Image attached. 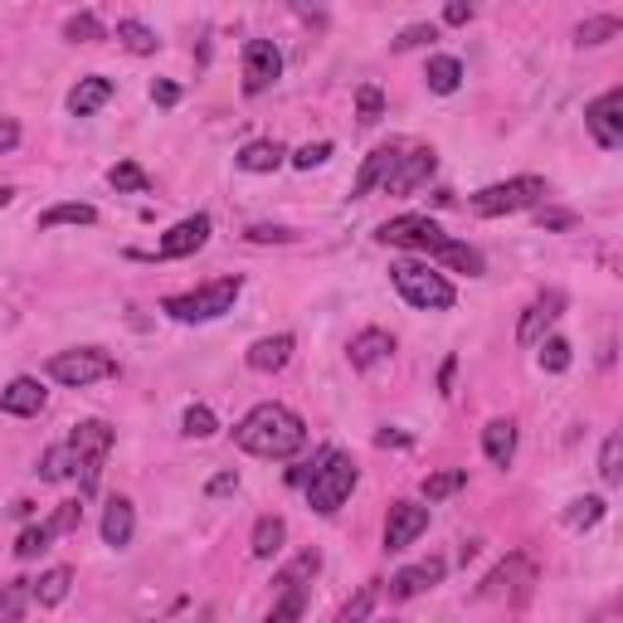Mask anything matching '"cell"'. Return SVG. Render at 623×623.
Returning <instances> with one entry per match:
<instances>
[{"instance_id":"cell-24","label":"cell","mask_w":623,"mask_h":623,"mask_svg":"<svg viewBox=\"0 0 623 623\" xmlns=\"http://www.w3.org/2000/svg\"><path fill=\"white\" fill-rule=\"evenodd\" d=\"M113 97V79H103V73H93V79H79V89L69 93V113L73 117H93L97 107Z\"/></svg>"},{"instance_id":"cell-32","label":"cell","mask_w":623,"mask_h":623,"mask_svg":"<svg viewBox=\"0 0 623 623\" xmlns=\"http://www.w3.org/2000/svg\"><path fill=\"white\" fill-rule=\"evenodd\" d=\"M107 186L122 190V195H146L152 190V176H146L137 162H117L113 170H107Z\"/></svg>"},{"instance_id":"cell-26","label":"cell","mask_w":623,"mask_h":623,"mask_svg":"<svg viewBox=\"0 0 623 623\" xmlns=\"http://www.w3.org/2000/svg\"><path fill=\"white\" fill-rule=\"evenodd\" d=\"M69 590H73V570L69 565H54V570H44V575L34 580V604L54 609V604L69 600Z\"/></svg>"},{"instance_id":"cell-5","label":"cell","mask_w":623,"mask_h":623,"mask_svg":"<svg viewBox=\"0 0 623 623\" xmlns=\"http://www.w3.org/2000/svg\"><path fill=\"white\" fill-rule=\"evenodd\" d=\"M69 454H73V478H79V492L89 497L97 487V473H103L107 454H113V429L103 419H83L73 424V434L64 438Z\"/></svg>"},{"instance_id":"cell-53","label":"cell","mask_w":623,"mask_h":623,"mask_svg":"<svg viewBox=\"0 0 623 623\" xmlns=\"http://www.w3.org/2000/svg\"><path fill=\"white\" fill-rule=\"evenodd\" d=\"M239 487V473H219V478H210V487H205V492L210 497H225V492H235Z\"/></svg>"},{"instance_id":"cell-10","label":"cell","mask_w":623,"mask_h":623,"mask_svg":"<svg viewBox=\"0 0 623 623\" xmlns=\"http://www.w3.org/2000/svg\"><path fill=\"white\" fill-rule=\"evenodd\" d=\"M283 79V54H278L273 40H249L243 44V93L259 97L268 93L273 83Z\"/></svg>"},{"instance_id":"cell-8","label":"cell","mask_w":623,"mask_h":623,"mask_svg":"<svg viewBox=\"0 0 623 623\" xmlns=\"http://www.w3.org/2000/svg\"><path fill=\"white\" fill-rule=\"evenodd\" d=\"M375 239L390 243V249H414V253H438L454 235H444V225L429 215H395L375 229Z\"/></svg>"},{"instance_id":"cell-36","label":"cell","mask_w":623,"mask_h":623,"mask_svg":"<svg viewBox=\"0 0 623 623\" xmlns=\"http://www.w3.org/2000/svg\"><path fill=\"white\" fill-rule=\"evenodd\" d=\"M600 521H604V497H575L565 511V527H575V531H590Z\"/></svg>"},{"instance_id":"cell-34","label":"cell","mask_w":623,"mask_h":623,"mask_svg":"<svg viewBox=\"0 0 623 623\" xmlns=\"http://www.w3.org/2000/svg\"><path fill=\"white\" fill-rule=\"evenodd\" d=\"M59 225H97V210L93 205H54V210L40 215V229H59Z\"/></svg>"},{"instance_id":"cell-57","label":"cell","mask_w":623,"mask_h":623,"mask_svg":"<svg viewBox=\"0 0 623 623\" xmlns=\"http://www.w3.org/2000/svg\"><path fill=\"white\" fill-rule=\"evenodd\" d=\"M10 200H15V190H10V186H0V210H6Z\"/></svg>"},{"instance_id":"cell-20","label":"cell","mask_w":623,"mask_h":623,"mask_svg":"<svg viewBox=\"0 0 623 623\" xmlns=\"http://www.w3.org/2000/svg\"><path fill=\"white\" fill-rule=\"evenodd\" d=\"M132 531H137V507H132V497H107V507H103V546L122 551V546L132 541Z\"/></svg>"},{"instance_id":"cell-22","label":"cell","mask_w":623,"mask_h":623,"mask_svg":"<svg viewBox=\"0 0 623 623\" xmlns=\"http://www.w3.org/2000/svg\"><path fill=\"white\" fill-rule=\"evenodd\" d=\"M482 454H487L492 468H511V458H517V424H511V419H487Z\"/></svg>"},{"instance_id":"cell-7","label":"cell","mask_w":623,"mask_h":623,"mask_svg":"<svg viewBox=\"0 0 623 623\" xmlns=\"http://www.w3.org/2000/svg\"><path fill=\"white\" fill-rule=\"evenodd\" d=\"M107 375H117V361H113V351H103V346H73V351H54V356H49V381H59L69 390L107 381Z\"/></svg>"},{"instance_id":"cell-15","label":"cell","mask_w":623,"mask_h":623,"mask_svg":"<svg viewBox=\"0 0 623 623\" xmlns=\"http://www.w3.org/2000/svg\"><path fill=\"white\" fill-rule=\"evenodd\" d=\"M531 580H536V570H531V560L527 555H507L502 565L492 570L482 584H478V600H497V594H507V590H517V600H527V590H531Z\"/></svg>"},{"instance_id":"cell-49","label":"cell","mask_w":623,"mask_h":623,"mask_svg":"<svg viewBox=\"0 0 623 623\" xmlns=\"http://www.w3.org/2000/svg\"><path fill=\"white\" fill-rule=\"evenodd\" d=\"M249 239H253V243H292L298 235H292V229H278V225H253Z\"/></svg>"},{"instance_id":"cell-17","label":"cell","mask_w":623,"mask_h":623,"mask_svg":"<svg viewBox=\"0 0 623 623\" xmlns=\"http://www.w3.org/2000/svg\"><path fill=\"white\" fill-rule=\"evenodd\" d=\"M346 356H351L356 371H375V365H385L390 356H395V336H390L385 326H365V332L351 336Z\"/></svg>"},{"instance_id":"cell-28","label":"cell","mask_w":623,"mask_h":623,"mask_svg":"<svg viewBox=\"0 0 623 623\" xmlns=\"http://www.w3.org/2000/svg\"><path fill=\"white\" fill-rule=\"evenodd\" d=\"M424 79H429L434 93H458L463 89V64L454 54H434L429 69H424Z\"/></svg>"},{"instance_id":"cell-54","label":"cell","mask_w":623,"mask_h":623,"mask_svg":"<svg viewBox=\"0 0 623 623\" xmlns=\"http://www.w3.org/2000/svg\"><path fill=\"white\" fill-rule=\"evenodd\" d=\"M468 20H473V6H468V0H454V6L444 10V24H468Z\"/></svg>"},{"instance_id":"cell-3","label":"cell","mask_w":623,"mask_h":623,"mask_svg":"<svg viewBox=\"0 0 623 623\" xmlns=\"http://www.w3.org/2000/svg\"><path fill=\"white\" fill-rule=\"evenodd\" d=\"M390 283H395V292L409 302V308H419V312H448L458 302V292H454V283H448L438 268H429V263H414V259H405V263H395L390 268Z\"/></svg>"},{"instance_id":"cell-52","label":"cell","mask_w":623,"mask_h":623,"mask_svg":"<svg viewBox=\"0 0 623 623\" xmlns=\"http://www.w3.org/2000/svg\"><path fill=\"white\" fill-rule=\"evenodd\" d=\"M536 219H541V229H570V225H575V215H570V210H541Z\"/></svg>"},{"instance_id":"cell-38","label":"cell","mask_w":623,"mask_h":623,"mask_svg":"<svg viewBox=\"0 0 623 623\" xmlns=\"http://www.w3.org/2000/svg\"><path fill=\"white\" fill-rule=\"evenodd\" d=\"M302 609H308V590H283L273 600V609L263 614V623H298Z\"/></svg>"},{"instance_id":"cell-55","label":"cell","mask_w":623,"mask_h":623,"mask_svg":"<svg viewBox=\"0 0 623 623\" xmlns=\"http://www.w3.org/2000/svg\"><path fill=\"white\" fill-rule=\"evenodd\" d=\"M454 371H458V356H448L444 371H438V390H444V395H454Z\"/></svg>"},{"instance_id":"cell-30","label":"cell","mask_w":623,"mask_h":623,"mask_svg":"<svg viewBox=\"0 0 623 623\" xmlns=\"http://www.w3.org/2000/svg\"><path fill=\"white\" fill-rule=\"evenodd\" d=\"M316 570H322V555H316V551H302V555L283 570V575H278V594H283V590H308Z\"/></svg>"},{"instance_id":"cell-13","label":"cell","mask_w":623,"mask_h":623,"mask_svg":"<svg viewBox=\"0 0 623 623\" xmlns=\"http://www.w3.org/2000/svg\"><path fill=\"white\" fill-rule=\"evenodd\" d=\"M205 239H210V215H190L156 239V259H190L205 249Z\"/></svg>"},{"instance_id":"cell-31","label":"cell","mask_w":623,"mask_h":623,"mask_svg":"<svg viewBox=\"0 0 623 623\" xmlns=\"http://www.w3.org/2000/svg\"><path fill=\"white\" fill-rule=\"evenodd\" d=\"M64 40H73V44H97V40H107V24L97 20L93 10H79V15L64 20Z\"/></svg>"},{"instance_id":"cell-43","label":"cell","mask_w":623,"mask_h":623,"mask_svg":"<svg viewBox=\"0 0 623 623\" xmlns=\"http://www.w3.org/2000/svg\"><path fill=\"white\" fill-rule=\"evenodd\" d=\"M180 429H186V438H210L219 429V419H215L210 405H190L186 419H180Z\"/></svg>"},{"instance_id":"cell-33","label":"cell","mask_w":623,"mask_h":623,"mask_svg":"<svg viewBox=\"0 0 623 623\" xmlns=\"http://www.w3.org/2000/svg\"><path fill=\"white\" fill-rule=\"evenodd\" d=\"M117 40L127 44L132 54H156V49H162L156 30H152V24H142V20H117Z\"/></svg>"},{"instance_id":"cell-41","label":"cell","mask_w":623,"mask_h":623,"mask_svg":"<svg viewBox=\"0 0 623 623\" xmlns=\"http://www.w3.org/2000/svg\"><path fill=\"white\" fill-rule=\"evenodd\" d=\"M356 117H361V127H375L385 117V93L375 83H361L356 89Z\"/></svg>"},{"instance_id":"cell-6","label":"cell","mask_w":623,"mask_h":623,"mask_svg":"<svg viewBox=\"0 0 623 623\" xmlns=\"http://www.w3.org/2000/svg\"><path fill=\"white\" fill-rule=\"evenodd\" d=\"M541 200H546V180L541 176H511V180H497V186H482L468 205H473V215L497 219V215L536 210Z\"/></svg>"},{"instance_id":"cell-25","label":"cell","mask_w":623,"mask_h":623,"mask_svg":"<svg viewBox=\"0 0 623 623\" xmlns=\"http://www.w3.org/2000/svg\"><path fill=\"white\" fill-rule=\"evenodd\" d=\"M283 536H288L283 517H259V521H253V536H249L253 560H273L278 551H283Z\"/></svg>"},{"instance_id":"cell-11","label":"cell","mask_w":623,"mask_h":623,"mask_svg":"<svg viewBox=\"0 0 623 623\" xmlns=\"http://www.w3.org/2000/svg\"><path fill=\"white\" fill-rule=\"evenodd\" d=\"M565 302H570V298H565L560 288H546L541 298H536L531 308L521 312V326H517V341H521V346H541L546 332H551V326L560 322V312H565Z\"/></svg>"},{"instance_id":"cell-40","label":"cell","mask_w":623,"mask_h":623,"mask_svg":"<svg viewBox=\"0 0 623 623\" xmlns=\"http://www.w3.org/2000/svg\"><path fill=\"white\" fill-rule=\"evenodd\" d=\"M40 478L44 482H69L73 478V454H69V444H54L49 454L40 458Z\"/></svg>"},{"instance_id":"cell-21","label":"cell","mask_w":623,"mask_h":623,"mask_svg":"<svg viewBox=\"0 0 623 623\" xmlns=\"http://www.w3.org/2000/svg\"><path fill=\"white\" fill-rule=\"evenodd\" d=\"M292 346H298V341H292L288 332H278V336H259L249 346V371H259V375H273V371H283V365L292 361Z\"/></svg>"},{"instance_id":"cell-18","label":"cell","mask_w":623,"mask_h":623,"mask_svg":"<svg viewBox=\"0 0 623 623\" xmlns=\"http://www.w3.org/2000/svg\"><path fill=\"white\" fill-rule=\"evenodd\" d=\"M44 399H49V390L34 381V375H15V381L0 390V409L15 414V419H34V414L44 409Z\"/></svg>"},{"instance_id":"cell-47","label":"cell","mask_w":623,"mask_h":623,"mask_svg":"<svg viewBox=\"0 0 623 623\" xmlns=\"http://www.w3.org/2000/svg\"><path fill=\"white\" fill-rule=\"evenodd\" d=\"M326 156H332V142H308V146H298V152H292L288 162L298 166V170H312V166H322Z\"/></svg>"},{"instance_id":"cell-27","label":"cell","mask_w":623,"mask_h":623,"mask_svg":"<svg viewBox=\"0 0 623 623\" xmlns=\"http://www.w3.org/2000/svg\"><path fill=\"white\" fill-rule=\"evenodd\" d=\"M434 259H438V263H448V268H454V273H468V278H482V273H487L482 253L473 249V243H458V239H448L444 249L434 253Z\"/></svg>"},{"instance_id":"cell-44","label":"cell","mask_w":623,"mask_h":623,"mask_svg":"<svg viewBox=\"0 0 623 623\" xmlns=\"http://www.w3.org/2000/svg\"><path fill=\"white\" fill-rule=\"evenodd\" d=\"M541 371H551V375L570 371V341L565 336H546L541 341Z\"/></svg>"},{"instance_id":"cell-23","label":"cell","mask_w":623,"mask_h":623,"mask_svg":"<svg viewBox=\"0 0 623 623\" xmlns=\"http://www.w3.org/2000/svg\"><path fill=\"white\" fill-rule=\"evenodd\" d=\"M288 162V146L283 142H249L243 152L235 156L239 170H249V176H268V170H278Z\"/></svg>"},{"instance_id":"cell-45","label":"cell","mask_w":623,"mask_h":623,"mask_svg":"<svg viewBox=\"0 0 623 623\" xmlns=\"http://www.w3.org/2000/svg\"><path fill=\"white\" fill-rule=\"evenodd\" d=\"M49 541H54V536H49L44 521H40V527H24L20 541H15V555H20V560H34L40 551H49Z\"/></svg>"},{"instance_id":"cell-42","label":"cell","mask_w":623,"mask_h":623,"mask_svg":"<svg viewBox=\"0 0 623 623\" xmlns=\"http://www.w3.org/2000/svg\"><path fill=\"white\" fill-rule=\"evenodd\" d=\"M600 478L609 487L623 482V434H609L604 438V454H600Z\"/></svg>"},{"instance_id":"cell-51","label":"cell","mask_w":623,"mask_h":623,"mask_svg":"<svg viewBox=\"0 0 623 623\" xmlns=\"http://www.w3.org/2000/svg\"><path fill=\"white\" fill-rule=\"evenodd\" d=\"M15 146H20V122L15 117H0V156L15 152Z\"/></svg>"},{"instance_id":"cell-46","label":"cell","mask_w":623,"mask_h":623,"mask_svg":"<svg viewBox=\"0 0 623 623\" xmlns=\"http://www.w3.org/2000/svg\"><path fill=\"white\" fill-rule=\"evenodd\" d=\"M79 521H83L79 502H59V511L44 521V527H49V536H69V531H79Z\"/></svg>"},{"instance_id":"cell-48","label":"cell","mask_w":623,"mask_h":623,"mask_svg":"<svg viewBox=\"0 0 623 623\" xmlns=\"http://www.w3.org/2000/svg\"><path fill=\"white\" fill-rule=\"evenodd\" d=\"M429 40H438V30H434V24H409V30H399L395 49H399V54H405V49H419V44H429Z\"/></svg>"},{"instance_id":"cell-16","label":"cell","mask_w":623,"mask_h":623,"mask_svg":"<svg viewBox=\"0 0 623 623\" xmlns=\"http://www.w3.org/2000/svg\"><path fill=\"white\" fill-rule=\"evenodd\" d=\"M399 152H405V146L399 142H390V146H375L371 156H365L361 162V176H356V200H365V195H375V190H385L390 186V176H395V162H399Z\"/></svg>"},{"instance_id":"cell-56","label":"cell","mask_w":623,"mask_h":623,"mask_svg":"<svg viewBox=\"0 0 623 623\" xmlns=\"http://www.w3.org/2000/svg\"><path fill=\"white\" fill-rule=\"evenodd\" d=\"M381 444H385V448H390V444H395V448H405L409 438H405V434H390V429H385V434H381Z\"/></svg>"},{"instance_id":"cell-50","label":"cell","mask_w":623,"mask_h":623,"mask_svg":"<svg viewBox=\"0 0 623 623\" xmlns=\"http://www.w3.org/2000/svg\"><path fill=\"white\" fill-rule=\"evenodd\" d=\"M152 103H156V107H176V103H180V83L156 79V83H152Z\"/></svg>"},{"instance_id":"cell-37","label":"cell","mask_w":623,"mask_h":623,"mask_svg":"<svg viewBox=\"0 0 623 623\" xmlns=\"http://www.w3.org/2000/svg\"><path fill=\"white\" fill-rule=\"evenodd\" d=\"M619 30H623L619 15H594V20H584L580 30H575V44H590V49H594V44H609Z\"/></svg>"},{"instance_id":"cell-14","label":"cell","mask_w":623,"mask_h":623,"mask_svg":"<svg viewBox=\"0 0 623 623\" xmlns=\"http://www.w3.org/2000/svg\"><path fill=\"white\" fill-rule=\"evenodd\" d=\"M434 166H438V152H434V146H405V152H399V162H395V176H390L385 195H409V190H419L424 180L434 176Z\"/></svg>"},{"instance_id":"cell-12","label":"cell","mask_w":623,"mask_h":623,"mask_svg":"<svg viewBox=\"0 0 623 623\" xmlns=\"http://www.w3.org/2000/svg\"><path fill=\"white\" fill-rule=\"evenodd\" d=\"M424 531H429V507L395 502L390 507V517H385V551H409Z\"/></svg>"},{"instance_id":"cell-58","label":"cell","mask_w":623,"mask_h":623,"mask_svg":"<svg viewBox=\"0 0 623 623\" xmlns=\"http://www.w3.org/2000/svg\"><path fill=\"white\" fill-rule=\"evenodd\" d=\"M390 623H395V619H390Z\"/></svg>"},{"instance_id":"cell-35","label":"cell","mask_w":623,"mask_h":623,"mask_svg":"<svg viewBox=\"0 0 623 623\" xmlns=\"http://www.w3.org/2000/svg\"><path fill=\"white\" fill-rule=\"evenodd\" d=\"M463 482H468V473L463 468H444V473H429L419 492H424V502H444V497H454Z\"/></svg>"},{"instance_id":"cell-39","label":"cell","mask_w":623,"mask_h":623,"mask_svg":"<svg viewBox=\"0 0 623 623\" xmlns=\"http://www.w3.org/2000/svg\"><path fill=\"white\" fill-rule=\"evenodd\" d=\"M375 600H381V590H375V584H365V590H356L346 604H341V614L332 623H365V619H371V609H375Z\"/></svg>"},{"instance_id":"cell-4","label":"cell","mask_w":623,"mask_h":623,"mask_svg":"<svg viewBox=\"0 0 623 623\" xmlns=\"http://www.w3.org/2000/svg\"><path fill=\"white\" fill-rule=\"evenodd\" d=\"M239 292H243V278L229 273V278H215V283H205L195 292H176V298H166L162 312L176 316V322H215V316L235 312Z\"/></svg>"},{"instance_id":"cell-19","label":"cell","mask_w":623,"mask_h":623,"mask_svg":"<svg viewBox=\"0 0 623 623\" xmlns=\"http://www.w3.org/2000/svg\"><path fill=\"white\" fill-rule=\"evenodd\" d=\"M444 560L429 555V560H419V565H405L395 580H390V600H414V594H424V590H434L438 580H444Z\"/></svg>"},{"instance_id":"cell-1","label":"cell","mask_w":623,"mask_h":623,"mask_svg":"<svg viewBox=\"0 0 623 623\" xmlns=\"http://www.w3.org/2000/svg\"><path fill=\"white\" fill-rule=\"evenodd\" d=\"M235 444L243 448V454L253 458H292L308 448V424H302V414H292L288 405H253L243 419L235 424Z\"/></svg>"},{"instance_id":"cell-29","label":"cell","mask_w":623,"mask_h":623,"mask_svg":"<svg viewBox=\"0 0 623 623\" xmlns=\"http://www.w3.org/2000/svg\"><path fill=\"white\" fill-rule=\"evenodd\" d=\"M34 604V580H10L0 590V623H20V614Z\"/></svg>"},{"instance_id":"cell-2","label":"cell","mask_w":623,"mask_h":623,"mask_svg":"<svg viewBox=\"0 0 623 623\" xmlns=\"http://www.w3.org/2000/svg\"><path fill=\"white\" fill-rule=\"evenodd\" d=\"M356 482H361L356 463L341 448H322L312 468H302V492H308V507L316 517H336L346 507V497L356 492Z\"/></svg>"},{"instance_id":"cell-9","label":"cell","mask_w":623,"mask_h":623,"mask_svg":"<svg viewBox=\"0 0 623 623\" xmlns=\"http://www.w3.org/2000/svg\"><path fill=\"white\" fill-rule=\"evenodd\" d=\"M584 127H590L594 146L619 152L623 146V89H609V93L594 97V103L584 107Z\"/></svg>"}]
</instances>
